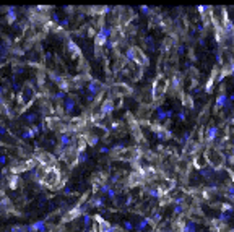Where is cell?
Listing matches in <instances>:
<instances>
[{
    "label": "cell",
    "mask_w": 234,
    "mask_h": 232,
    "mask_svg": "<svg viewBox=\"0 0 234 232\" xmlns=\"http://www.w3.org/2000/svg\"><path fill=\"white\" fill-rule=\"evenodd\" d=\"M41 185L47 187L51 190H57L62 185V172H60V169H57V166L47 167L46 177L41 180Z\"/></svg>",
    "instance_id": "1"
},
{
    "label": "cell",
    "mask_w": 234,
    "mask_h": 232,
    "mask_svg": "<svg viewBox=\"0 0 234 232\" xmlns=\"http://www.w3.org/2000/svg\"><path fill=\"white\" fill-rule=\"evenodd\" d=\"M125 59L130 60V62H133V63H137V65H140V67H146L148 65L146 54L140 49V47H137V46L127 47V49H125Z\"/></svg>",
    "instance_id": "2"
},
{
    "label": "cell",
    "mask_w": 234,
    "mask_h": 232,
    "mask_svg": "<svg viewBox=\"0 0 234 232\" xmlns=\"http://www.w3.org/2000/svg\"><path fill=\"white\" fill-rule=\"evenodd\" d=\"M167 88H169V80L164 75H158L156 80L153 81V86H151V98L155 101H160L166 94Z\"/></svg>",
    "instance_id": "3"
},
{
    "label": "cell",
    "mask_w": 234,
    "mask_h": 232,
    "mask_svg": "<svg viewBox=\"0 0 234 232\" xmlns=\"http://www.w3.org/2000/svg\"><path fill=\"white\" fill-rule=\"evenodd\" d=\"M143 156L142 149L138 146H132V148H124L120 153L111 156L112 159H117V161H125V162H137L140 158Z\"/></svg>",
    "instance_id": "4"
},
{
    "label": "cell",
    "mask_w": 234,
    "mask_h": 232,
    "mask_svg": "<svg viewBox=\"0 0 234 232\" xmlns=\"http://www.w3.org/2000/svg\"><path fill=\"white\" fill-rule=\"evenodd\" d=\"M205 161H207L210 164V167L211 169H220L223 166V162H224V156H223V153L216 148H208L207 151H205Z\"/></svg>",
    "instance_id": "5"
},
{
    "label": "cell",
    "mask_w": 234,
    "mask_h": 232,
    "mask_svg": "<svg viewBox=\"0 0 234 232\" xmlns=\"http://www.w3.org/2000/svg\"><path fill=\"white\" fill-rule=\"evenodd\" d=\"M34 99H36V91L30 83H26V86L18 94V104H20L21 109H26V107H30Z\"/></svg>",
    "instance_id": "6"
},
{
    "label": "cell",
    "mask_w": 234,
    "mask_h": 232,
    "mask_svg": "<svg viewBox=\"0 0 234 232\" xmlns=\"http://www.w3.org/2000/svg\"><path fill=\"white\" fill-rule=\"evenodd\" d=\"M112 31H114V30H112L111 26H106V24H101L99 26V30H98V33L95 36V46H96V49H101L102 46L107 44Z\"/></svg>",
    "instance_id": "7"
},
{
    "label": "cell",
    "mask_w": 234,
    "mask_h": 232,
    "mask_svg": "<svg viewBox=\"0 0 234 232\" xmlns=\"http://www.w3.org/2000/svg\"><path fill=\"white\" fill-rule=\"evenodd\" d=\"M37 166H39V162H37L34 158L31 159H26V161H21V162H16L12 166V172L16 174V175H20L23 172H28V170H34Z\"/></svg>",
    "instance_id": "8"
},
{
    "label": "cell",
    "mask_w": 234,
    "mask_h": 232,
    "mask_svg": "<svg viewBox=\"0 0 234 232\" xmlns=\"http://www.w3.org/2000/svg\"><path fill=\"white\" fill-rule=\"evenodd\" d=\"M132 93H133V89L130 88L128 84H125V83H116V84H112L111 89H109V98H112V99H116V98H125V96L132 94Z\"/></svg>",
    "instance_id": "9"
},
{
    "label": "cell",
    "mask_w": 234,
    "mask_h": 232,
    "mask_svg": "<svg viewBox=\"0 0 234 232\" xmlns=\"http://www.w3.org/2000/svg\"><path fill=\"white\" fill-rule=\"evenodd\" d=\"M37 162H39V166H46V167H52V166H55V156L54 154H51V153H47V151H41V149H37L36 153H34V156H33Z\"/></svg>",
    "instance_id": "10"
},
{
    "label": "cell",
    "mask_w": 234,
    "mask_h": 232,
    "mask_svg": "<svg viewBox=\"0 0 234 232\" xmlns=\"http://www.w3.org/2000/svg\"><path fill=\"white\" fill-rule=\"evenodd\" d=\"M62 161H65L68 164V166H77V164L80 162V151L77 149V146H72V148H68L67 151L63 153V156L60 158Z\"/></svg>",
    "instance_id": "11"
},
{
    "label": "cell",
    "mask_w": 234,
    "mask_h": 232,
    "mask_svg": "<svg viewBox=\"0 0 234 232\" xmlns=\"http://www.w3.org/2000/svg\"><path fill=\"white\" fill-rule=\"evenodd\" d=\"M151 130L155 132L156 138H160V140H167V138L172 137V133L169 130H166V127H164L163 123H153L151 125Z\"/></svg>",
    "instance_id": "12"
},
{
    "label": "cell",
    "mask_w": 234,
    "mask_h": 232,
    "mask_svg": "<svg viewBox=\"0 0 234 232\" xmlns=\"http://www.w3.org/2000/svg\"><path fill=\"white\" fill-rule=\"evenodd\" d=\"M145 182H146V179H145V175H143L142 170H133V172H130V175H128V185H130V187L143 185Z\"/></svg>",
    "instance_id": "13"
},
{
    "label": "cell",
    "mask_w": 234,
    "mask_h": 232,
    "mask_svg": "<svg viewBox=\"0 0 234 232\" xmlns=\"http://www.w3.org/2000/svg\"><path fill=\"white\" fill-rule=\"evenodd\" d=\"M114 109H116V105H114V99H112V98H106L104 101H102V104H101L99 112L106 117V115H109V114L114 112Z\"/></svg>",
    "instance_id": "14"
},
{
    "label": "cell",
    "mask_w": 234,
    "mask_h": 232,
    "mask_svg": "<svg viewBox=\"0 0 234 232\" xmlns=\"http://www.w3.org/2000/svg\"><path fill=\"white\" fill-rule=\"evenodd\" d=\"M124 37H125V34L122 33V30H114V31H112V34H111V37H109L107 44L111 47H116V46H119L120 42L124 41Z\"/></svg>",
    "instance_id": "15"
},
{
    "label": "cell",
    "mask_w": 234,
    "mask_h": 232,
    "mask_svg": "<svg viewBox=\"0 0 234 232\" xmlns=\"http://www.w3.org/2000/svg\"><path fill=\"white\" fill-rule=\"evenodd\" d=\"M67 52H68V55L72 57L73 60H77V59H80L81 57V51H80V47L75 44L72 39H68L67 41Z\"/></svg>",
    "instance_id": "16"
},
{
    "label": "cell",
    "mask_w": 234,
    "mask_h": 232,
    "mask_svg": "<svg viewBox=\"0 0 234 232\" xmlns=\"http://www.w3.org/2000/svg\"><path fill=\"white\" fill-rule=\"evenodd\" d=\"M85 213H83V209H81V205L78 203L77 206H73L68 213H67V216H63V221L67 222V221H73V219H77L78 216H83Z\"/></svg>",
    "instance_id": "17"
},
{
    "label": "cell",
    "mask_w": 234,
    "mask_h": 232,
    "mask_svg": "<svg viewBox=\"0 0 234 232\" xmlns=\"http://www.w3.org/2000/svg\"><path fill=\"white\" fill-rule=\"evenodd\" d=\"M133 12L132 10H130V8H124V10H120V18H119V20H120V24H128L130 21H132L133 20Z\"/></svg>",
    "instance_id": "18"
},
{
    "label": "cell",
    "mask_w": 234,
    "mask_h": 232,
    "mask_svg": "<svg viewBox=\"0 0 234 232\" xmlns=\"http://www.w3.org/2000/svg\"><path fill=\"white\" fill-rule=\"evenodd\" d=\"M218 127L216 125H210V127L207 128V133H205V140H207L208 143H213L215 140H216V137H218Z\"/></svg>",
    "instance_id": "19"
},
{
    "label": "cell",
    "mask_w": 234,
    "mask_h": 232,
    "mask_svg": "<svg viewBox=\"0 0 234 232\" xmlns=\"http://www.w3.org/2000/svg\"><path fill=\"white\" fill-rule=\"evenodd\" d=\"M228 104H229V96H226L224 93H221L218 98H216V104H215V109L220 111V109H223V107H226Z\"/></svg>",
    "instance_id": "20"
},
{
    "label": "cell",
    "mask_w": 234,
    "mask_h": 232,
    "mask_svg": "<svg viewBox=\"0 0 234 232\" xmlns=\"http://www.w3.org/2000/svg\"><path fill=\"white\" fill-rule=\"evenodd\" d=\"M73 109H75V98L73 96H67V98H65V102H63V112L70 114Z\"/></svg>",
    "instance_id": "21"
},
{
    "label": "cell",
    "mask_w": 234,
    "mask_h": 232,
    "mask_svg": "<svg viewBox=\"0 0 234 232\" xmlns=\"http://www.w3.org/2000/svg\"><path fill=\"white\" fill-rule=\"evenodd\" d=\"M148 226H151V218H142L135 227H137V232H145Z\"/></svg>",
    "instance_id": "22"
},
{
    "label": "cell",
    "mask_w": 234,
    "mask_h": 232,
    "mask_svg": "<svg viewBox=\"0 0 234 232\" xmlns=\"http://www.w3.org/2000/svg\"><path fill=\"white\" fill-rule=\"evenodd\" d=\"M7 21L13 24L16 21V7H8L7 8Z\"/></svg>",
    "instance_id": "23"
},
{
    "label": "cell",
    "mask_w": 234,
    "mask_h": 232,
    "mask_svg": "<svg viewBox=\"0 0 234 232\" xmlns=\"http://www.w3.org/2000/svg\"><path fill=\"white\" fill-rule=\"evenodd\" d=\"M167 120V112L164 109H156V123H161V122H166Z\"/></svg>",
    "instance_id": "24"
},
{
    "label": "cell",
    "mask_w": 234,
    "mask_h": 232,
    "mask_svg": "<svg viewBox=\"0 0 234 232\" xmlns=\"http://www.w3.org/2000/svg\"><path fill=\"white\" fill-rule=\"evenodd\" d=\"M8 182V187H10L12 190H16L18 188V183H20V175H16V174H13V175L7 180Z\"/></svg>",
    "instance_id": "25"
},
{
    "label": "cell",
    "mask_w": 234,
    "mask_h": 232,
    "mask_svg": "<svg viewBox=\"0 0 234 232\" xmlns=\"http://www.w3.org/2000/svg\"><path fill=\"white\" fill-rule=\"evenodd\" d=\"M182 232H197V224L195 221H187L184 227H182Z\"/></svg>",
    "instance_id": "26"
},
{
    "label": "cell",
    "mask_w": 234,
    "mask_h": 232,
    "mask_svg": "<svg viewBox=\"0 0 234 232\" xmlns=\"http://www.w3.org/2000/svg\"><path fill=\"white\" fill-rule=\"evenodd\" d=\"M91 206H95V208H102V206H104V198H102V197H95V198H93L91 201Z\"/></svg>",
    "instance_id": "27"
},
{
    "label": "cell",
    "mask_w": 234,
    "mask_h": 232,
    "mask_svg": "<svg viewBox=\"0 0 234 232\" xmlns=\"http://www.w3.org/2000/svg\"><path fill=\"white\" fill-rule=\"evenodd\" d=\"M169 86H172L174 89H179V88H181V76H179V75H174L172 80L169 81Z\"/></svg>",
    "instance_id": "28"
},
{
    "label": "cell",
    "mask_w": 234,
    "mask_h": 232,
    "mask_svg": "<svg viewBox=\"0 0 234 232\" xmlns=\"http://www.w3.org/2000/svg\"><path fill=\"white\" fill-rule=\"evenodd\" d=\"M184 105H185V107H193V101H192V96H184Z\"/></svg>",
    "instance_id": "29"
},
{
    "label": "cell",
    "mask_w": 234,
    "mask_h": 232,
    "mask_svg": "<svg viewBox=\"0 0 234 232\" xmlns=\"http://www.w3.org/2000/svg\"><path fill=\"white\" fill-rule=\"evenodd\" d=\"M83 221H85V227H91V226H90V224H91V221H93L91 214H88V213H85V214H83Z\"/></svg>",
    "instance_id": "30"
},
{
    "label": "cell",
    "mask_w": 234,
    "mask_h": 232,
    "mask_svg": "<svg viewBox=\"0 0 234 232\" xmlns=\"http://www.w3.org/2000/svg\"><path fill=\"white\" fill-rule=\"evenodd\" d=\"M24 119H26V122H28V123H33V122H36V119H37V114L31 112V114H28Z\"/></svg>",
    "instance_id": "31"
},
{
    "label": "cell",
    "mask_w": 234,
    "mask_h": 232,
    "mask_svg": "<svg viewBox=\"0 0 234 232\" xmlns=\"http://www.w3.org/2000/svg\"><path fill=\"white\" fill-rule=\"evenodd\" d=\"M184 209H185L184 205H176V206H174V214H176V216H181L182 213H184Z\"/></svg>",
    "instance_id": "32"
},
{
    "label": "cell",
    "mask_w": 234,
    "mask_h": 232,
    "mask_svg": "<svg viewBox=\"0 0 234 232\" xmlns=\"http://www.w3.org/2000/svg\"><path fill=\"white\" fill-rule=\"evenodd\" d=\"M124 229L127 232H132L133 230V222L132 221H124Z\"/></svg>",
    "instance_id": "33"
},
{
    "label": "cell",
    "mask_w": 234,
    "mask_h": 232,
    "mask_svg": "<svg viewBox=\"0 0 234 232\" xmlns=\"http://www.w3.org/2000/svg\"><path fill=\"white\" fill-rule=\"evenodd\" d=\"M140 12H142L143 15H151V8H150L148 5H142V7H140Z\"/></svg>",
    "instance_id": "34"
},
{
    "label": "cell",
    "mask_w": 234,
    "mask_h": 232,
    "mask_svg": "<svg viewBox=\"0 0 234 232\" xmlns=\"http://www.w3.org/2000/svg\"><path fill=\"white\" fill-rule=\"evenodd\" d=\"M145 41H146V44H148L150 49H155V39H153L151 36H146V37H145Z\"/></svg>",
    "instance_id": "35"
},
{
    "label": "cell",
    "mask_w": 234,
    "mask_h": 232,
    "mask_svg": "<svg viewBox=\"0 0 234 232\" xmlns=\"http://www.w3.org/2000/svg\"><path fill=\"white\" fill-rule=\"evenodd\" d=\"M10 232H26V226H13Z\"/></svg>",
    "instance_id": "36"
},
{
    "label": "cell",
    "mask_w": 234,
    "mask_h": 232,
    "mask_svg": "<svg viewBox=\"0 0 234 232\" xmlns=\"http://www.w3.org/2000/svg\"><path fill=\"white\" fill-rule=\"evenodd\" d=\"M55 98H57L59 101H62V99L65 101V98H67V93H65V91H60V89H59L57 93H55Z\"/></svg>",
    "instance_id": "37"
},
{
    "label": "cell",
    "mask_w": 234,
    "mask_h": 232,
    "mask_svg": "<svg viewBox=\"0 0 234 232\" xmlns=\"http://www.w3.org/2000/svg\"><path fill=\"white\" fill-rule=\"evenodd\" d=\"M109 190H111V185H107V183H104V185L99 187V192H101V193H106V195L109 193Z\"/></svg>",
    "instance_id": "38"
},
{
    "label": "cell",
    "mask_w": 234,
    "mask_h": 232,
    "mask_svg": "<svg viewBox=\"0 0 234 232\" xmlns=\"http://www.w3.org/2000/svg\"><path fill=\"white\" fill-rule=\"evenodd\" d=\"M120 125H122V122H119V120H116V122H112V125H111V132H114V130L120 128Z\"/></svg>",
    "instance_id": "39"
},
{
    "label": "cell",
    "mask_w": 234,
    "mask_h": 232,
    "mask_svg": "<svg viewBox=\"0 0 234 232\" xmlns=\"http://www.w3.org/2000/svg\"><path fill=\"white\" fill-rule=\"evenodd\" d=\"M107 197H109L111 200H116V197H117V192H116V188H112V187H111V190H109V193H107Z\"/></svg>",
    "instance_id": "40"
},
{
    "label": "cell",
    "mask_w": 234,
    "mask_h": 232,
    "mask_svg": "<svg viewBox=\"0 0 234 232\" xmlns=\"http://www.w3.org/2000/svg\"><path fill=\"white\" fill-rule=\"evenodd\" d=\"M88 159H90V156H88L86 153H81V154H80V162H86Z\"/></svg>",
    "instance_id": "41"
},
{
    "label": "cell",
    "mask_w": 234,
    "mask_h": 232,
    "mask_svg": "<svg viewBox=\"0 0 234 232\" xmlns=\"http://www.w3.org/2000/svg\"><path fill=\"white\" fill-rule=\"evenodd\" d=\"M177 117H179V120H181V122H184V120L187 119V115H185V111H181L179 114H177Z\"/></svg>",
    "instance_id": "42"
},
{
    "label": "cell",
    "mask_w": 234,
    "mask_h": 232,
    "mask_svg": "<svg viewBox=\"0 0 234 232\" xmlns=\"http://www.w3.org/2000/svg\"><path fill=\"white\" fill-rule=\"evenodd\" d=\"M7 133V128H5V125H3V120L0 119V135H5Z\"/></svg>",
    "instance_id": "43"
},
{
    "label": "cell",
    "mask_w": 234,
    "mask_h": 232,
    "mask_svg": "<svg viewBox=\"0 0 234 232\" xmlns=\"http://www.w3.org/2000/svg\"><path fill=\"white\" fill-rule=\"evenodd\" d=\"M99 153H101V154H107V153H111V149H109L107 146H101V148H99Z\"/></svg>",
    "instance_id": "44"
},
{
    "label": "cell",
    "mask_w": 234,
    "mask_h": 232,
    "mask_svg": "<svg viewBox=\"0 0 234 232\" xmlns=\"http://www.w3.org/2000/svg\"><path fill=\"white\" fill-rule=\"evenodd\" d=\"M3 164H7V154H2V156H0V166H3Z\"/></svg>",
    "instance_id": "45"
},
{
    "label": "cell",
    "mask_w": 234,
    "mask_h": 232,
    "mask_svg": "<svg viewBox=\"0 0 234 232\" xmlns=\"http://www.w3.org/2000/svg\"><path fill=\"white\" fill-rule=\"evenodd\" d=\"M3 200H5V193H3L2 190H0V205L3 203Z\"/></svg>",
    "instance_id": "46"
},
{
    "label": "cell",
    "mask_w": 234,
    "mask_h": 232,
    "mask_svg": "<svg viewBox=\"0 0 234 232\" xmlns=\"http://www.w3.org/2000/svg\"><path fill=\"white\" fill-rule=\"evenodd\" d=\"M5 232H10V230H5Z\"/></svg>",
    "instance_id": "47"
}]
</instances>
